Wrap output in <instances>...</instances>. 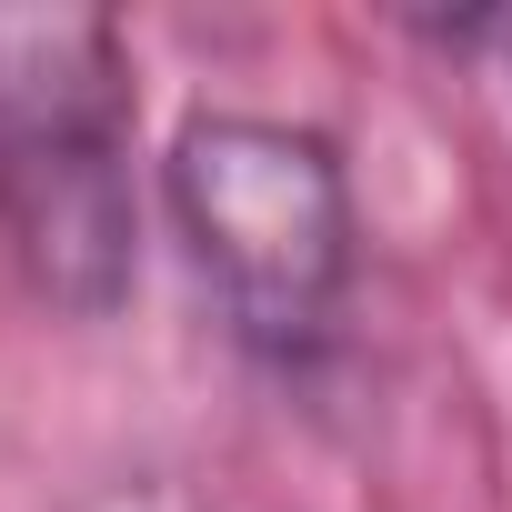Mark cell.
I'll return each instance as SVG.
<instances>
[{
  "instance_id": "obj_1",
  "label": "cell",
  "mask_w": 512,
  "mask_h": 512,
  "mask_svg": "<svg viewBox=\"0 0 512 512\" xmlns=\"http://www.w3.org/2000/svg\"><path fill=\"white\" fill-rule=\"evenodd\" d=\"M0 241L51 312L131 292V51L111 11H0Z\"/></svg>"
},
{
  "instance_id": "obj_2",
  "label": "cell",
  "mask_w": 512,
  "mask_h": 512,
  "mask_svg": "<svg viewBox=\"0 0 512 512\" xmlns=\"http://www.w3.org/2000/svg\"><path fill=\"white\" fill-rule=\"evenodd\" d=\"M161 201L191 241V272L251 352H312L352 292V181L312 121L191 111L161 161Z\"/></svg>"
}]
</instances>
